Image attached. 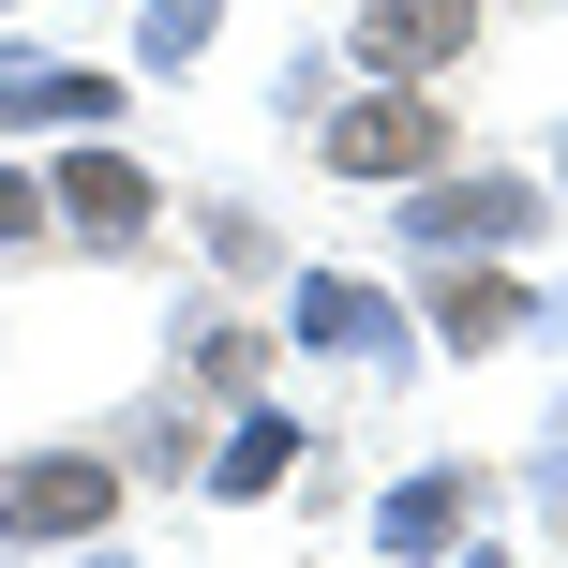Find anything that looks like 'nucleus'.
Listing matches in <instances>:
<instances>
[{
  "label": "nucleus",
  "mask_w": 568,
  "mask_h": 568,
  "mask_svg": "<svg viewBox=\"0 0 568 568\" xmlns=\"http://www.w3.org/2000/svg\"><path fill=\"white\" fill-rule=\"evenodd\" d=\"M120 524V464L105 449H45V464H16V479H0V539H105Z\"/></svg>",
  "instance_id": "obj_1"
},
{
  "label": "nucleus",
  "mask_w": 568,
  "mask_h": 568,
  "mask_svg": "<svg viewBox=\"0 0 568 568\" xmlns=\"http://www.w3.org/2000/svg\"><path fill=\"white\" fill-rule=\"evenodd\" d=\"M329 165L344 180H419V165H449V120H434V90H374V105H344L329 120Z\"/></svg>",
  "instance_id": "obj_2"
},
{
  "label": "nucleus",
  "mask_w": 568,
  "mask_h": 568,
  "mask_svg": "<svg viewBox=\"0 0 568 568\" xmlns=\"http://www.w3.org/2000/svg\"><path fill=\"white\" fill-rule=\"evenodd\" d=\"M404 240H434V255L539 240V195H524V180H404Z\"/></svg>",
  "instance_id": "obj_3"
},
{
  "label": "nucleus",
  "mask_w": 568,
  "mask_h": 568,
  "mask_svg": "<svg viewBox=\"0 0 568 568\" xmlns=\"http://www.w3.org/2000/svg\"><path fill=\"white\" fill-rule=\"evenodd\" d=\"M464 30H479V0H374V16H359V60L419 90V75H449V60H464Z\"/></svg>",
  "instance_id": "obj_4"
},
{
  "label": "nucleus",
  "mask_w": 568,
  "mask_h": 568,
  "mask_svg": "<svg viewBox=\"0 0 568 568\" xmlns=\"http://www.w3.org/2000/svg\"><path fill=\"white\" fill-rule=\"evenodd\" d=\"M60 210H75V240L135 255V240H150V165H135V150H75V165H60Z\"/></svg>",
  "instance_id": "obj_5"
},
{
  "label": "nucleus",
  "mask_w": 568,
  "mask_h": 568,
  "mask_svg": "<svg viewBox=\"0 0 568 568\" xmlns=\"http://www.w3.org/2000/svg\"><path fill=\"white\" fill-rule=\"evenodd\" d=\"M300 344H344V359H404V314L374 300V284H300Z\"/></svg>",
  "instance_id": "obj_6"
},
{
  "label": "nucleus",
  "mask_w": 568,
  "mask_h": 568,
  "mask_svg": "<svg viewBox=\"0 0 568 568\" xmlns=\"http://www.w3.org/2000/svg\"><path fill=\"white\" fill-rule=\"evenodd\" d=\"M479 509V479L464 464H434V479H389V509H374V554H449V524Z\"/></svg>",
  "instance_id": "obj_7"
},
{
  "label": "nucleus",
  "mask_w": 568,
  "mask_h": 568,
  "mask_svg": "<svg viewBox=\"0 0 568 568\" xmlns=\"http://www.w3.org/2000/svg\"><path fill=\"white\" fill-rule=\"evenodd\" d=\"M434 329L479 359V344H509V329H524V284H509V270H449V284H434Z\"/></svg>",
  "instance_id": "obj_8"
},
{
  "label": "nucleus",
  "mask_w": 568,
  "mask_h": 568,
  "mask_svg": "<svg viewBox=\"0 0 568 568\" xmlns=\"http://www.w3.org/2000/svg\"><path fill=\"white\" fill-rule=\"evenodd\" d=\"M0 120H105V75H30V60H0Z\"/></svg>",
  "instance_id": "obj_9"
},
{
  "label": "nucleus",
  "mask_w": 568,
  "mask_h": 568,
  "mask_svg": "<svg viewBox=\"0 0 568 568\" xmlns=\"http://www.w3.org/2000/svg\"><path fill=\"white\" fill-rule=\"evenodd\" d=\"M284 464H300V434H284V419H240V434H225V464H210V479H225V494H270Z\"/></svg>",
  "instance_id": "obj_10"
},
{
  "label": "nucleus",
  "mask_w": 568,
  "mask_h": 568,
  "mask_svg": "<svg viewBox=\"0 0 568 568\" xmlns=\"http://www.w3.org/2000/svg\"><path fill=\"white\" fill-rule=\"evenodd\" d=\"M210 16H225V0H150L135 45H150V60H195V30H210Z\"/></svg>",
  "instance_id": "obj_11"
},
{
  "label": "nucleus",
  "mask_w": 568,
  "mask_h": 568,
  "mask_svg": "<svg viewBox=\"0 0 568 568\" xmlns=\"http://www.w3.org/2000/svg\"><path fill=\"white\" fill-rule=\"evenodd\" d=\"M30 225H45V180H30V165H0V255H16Z\"/></svg>",
  "instance_id": "obj_12"
},
{
  "label": "nucleus",
  "mask_w": 568,
  "mask_h": 568,
  "mask_svg": "<svg viewBox=\"0 0 568 568\" xmlns=\"http://www.w3.org/2000/svg\"><path fill=\"white\" fill-rule=\"evenodd\" d=\"M90 568H120V554H90Z\"/></svg>",
  "instance_id": "obj_13"
},
{
  "label": "nucleus",
  "mask_w": 568,
  "mask_h": 568,
  "mask_svg": "<svg viewBox=\"0 0 568 568\" xmlns=\"http://www.w3.org/2000/svg\"><path fill=\"white\" fill-rule=\"evenodd\" d=\"M479 568H509V554H479Z\"/></svg>",
  "instance_id": "obj_14"
}]
</instances>
